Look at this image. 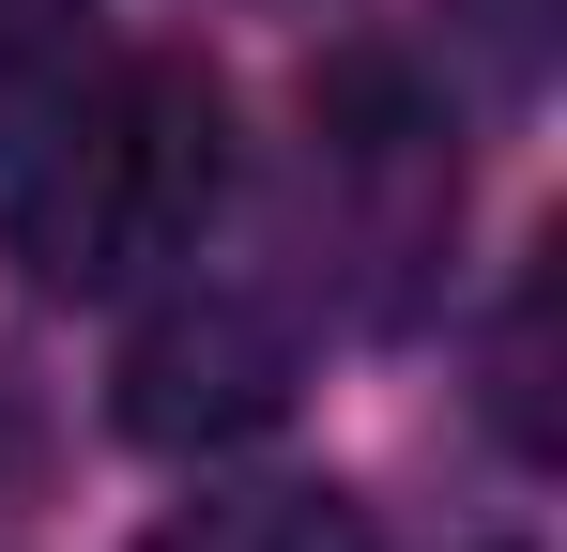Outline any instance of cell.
I'll return each instance as SVG.
<instances>
[{
    "label": "cell",
    "instance_id": "cell-3",
    "mask_svg": "<svg viewBox=\"0 0 567 552\" xmlns=\"http://www.w3.org/2000/svg\"><path fill=\"white\" fill-rule=\"evenodd\" d=\"M138 552H369V507L322 491V476H277V491H199L185 522H154Z\"/></svg>",
    "mask_w": 567,
    "mask_h": 552
},
{
    "label": "cell",
    "instance_id": "cell-1",
    "mask_svg": "<svg viewBox=\"0 0 567 552\" xmlns=\"http://www.w3.org/2000/svg\"><path fill=\"white\" fill-rule=\"evenodd\" d=\"M215 200H230V92L154 47V62H107L93 92H62L16 139L0 262L31 276L47 307H107V292L185 276Z\"/></svg>",
    "mask_w": 567,
    "mask_h": 552
},
{
    "label": "cell",
    "instance_id": "cell-4",
    "mask_svg": "<svg viewBox=\"0 0 567 552\" xmlns=\"http://www.w3.org/2000/svg\"><path fill=\"white\" fill-rule=\"evenodd\" d=\"M78 47H93V0H0V154L78 92Z\"/></svg>",
    "mask_w": 567,
    "mask_h": 552
},
{
    "label": "cell",
    "instance_id": "cell-2",
    "mask_svg": "<svg viewBox=\"0 0 567 552\" xmlns=\"http://www.w3.org/2000/svg\"><path fill=\"white\" fill-rule=\"evenodd\" d=\"M277 415H291V323L261 292L199 276L138 323V354H123V430L138 446H230V430H277Z\"/></svg>",
    "mask_w": 567,
    "mask_h": 552
}]
</instances>
